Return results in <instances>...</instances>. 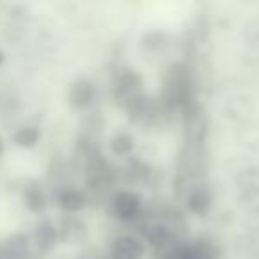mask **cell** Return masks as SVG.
I'll return each mask as SVG.
<instances>
[{"instance_id":"cell-1","label":"cell","mask_w":259,"mask_h":259,"mask_svg":"<svg viewBox=\"0 0 259 259\" xmlns=\"http://www.w3.org/2000/svg\"><path fill=\"white\" fill-rule=\"evenodd\" d=\"M110 208L115 219H119L121 222H132L141 215L142 208H144V201H142V195L139 192L122 188L112 195Z\"/></svg>"},{"instance_id":"cell-2","label":"cell","mask_w":259,"mask_h":259,"mask_svg":"<svg viewBox=\"0 0 259 259\" xmlns=\"http://www.w3.org/2000/svg\"><path fill=\"white\" fill-rule=\"evenodd\" d=\"M146 243L135 234H121L110 243L112 259H144Z\"/></svg>"},{"instance_id":"cell-3","label":"cell","mask_w":259,"mask_h":259,"mask_svg":"<svg viewBox=\"0 0 259 259\" xmlns=\"http://www.w3.org/2000/svg\"><path fill=\"white\" fill-rule=\"evenodd\" d=\"M32 240V245L36 247V250L39 254H50L59 243V229H57V224L54 222L52 219H43L36 224L34 227V233L30 236Z\"/></svg>"},{"instance_id":"cell-4","label":"cell","mask_w":259,"mask_h":259,"mask_svg":"<svg viewBox=\"0 0 259 259\" xmlns=\"http://www.w3.org/2000/svg\"><path fill=\"white\" fill-rule=\"evenodd\" d=\"M236 188L241 201L247 202L250 208L259 211V169L248 167L243 169L236 178Z\"/></svg>"},{"instance_id":"cell-5","label":"cell","mask_w":259,"mask_h":259,"mask_svg":"<svg viewBox=\"0 0 259 259\" xmlns=\"http://www.w3.org/2000/svg\"><path fill=\"white\" fill-rule=\"evenodd\" d=\"M94 98H96V85H94L93 80L85 78V76L76 78L75 82L69 85L68 100L73 108L85 110V108H89L91 105L94 103Z\"/></svg>"},{"instance_id":"cell-6","label":"cell","mask_w":259,"mask_h":259,"mask_svg":"<svg viewBox=\"0 0 259 259\" xmlns=\"http://www.w3.org/2000/svg\"><path fill=\"white\" fill-rule=\"evenodd\" d=\"M22 201L23 206L34 215H45L48 208V195L43 185L37 181H29L22 188Z\"/></svg>"},{"instance_id":"cell-7","label":"cell","mask_w":259,"mask_h":259,"mask_svg":"<svg viewBox=\"0 0 259 259\" xmlns=\"http://www.w3.org/2000/svg\"><path fill=\"white\" fill-rule=\"evenodd\" d=\"M87 204V195L76 187H66L59 192L57 195V206L66 215H76L80 213Z\"/></svg>"},{"instance_id":"cell-8","label":"cell","mask_w":259,"mask_h":259,"mask_svg":"<svg viewBox=\"0 0 259 259\" xmlns=\"http://www.w3.org/2000/svg\"><path fill=\"white\" fill-rule=\"evenodd\" d=\"M4 247L9 254V259H27L30 247H32V240L27 233L16 231V233H11L6 238Z\"/></svg>"},{"instance_id":"cell-9","label":"cell","mask_w":259,"mask_h":259,"mask_svg":"<svg viewBox=\"0 0 259 259\" xmlns=\"http://www.w3.org/2000/svg\"><path fill=\"white\" fill-rule=\"evenodd\" d=\"M41 134L39 126L36 124H22L13 132L11 135V141L16 148H22V149H32L36 148L37 144L41 142Z\"/></svg>"},{"instance_id":"cell-10","label":"cell","mask_w":259,"mask_h":259,"mask_svg":"<svg viewBox=\"0 0 259 259\" xmlns=\"http://www.w3.org/2000/svg\"><path fill=\"white\" fill-rule=\"evenodd\" d=\"M57 229H59V241L76 243L85 234V224L76 215H66L64 220H61V224H57Z\"/></svg>"},{"instance_id":"cell-11","label":"cell","mask_w":259,"mask_h":259,"mask_svg":"<svg viewBox=\"0 0 259 259\" xmlns=\"http://www.w3.org/2000/svg\"><path fill=\"white\" fill-rule=\"evenodd\" d=\"M211 194L206 187H194L187 195V208L194 215H206L211 208Z\"/></svg>"},{"instance_id":"cell-12","label":"cell","mask_w":259,"mask_h":259,"mask_svg":"<svg viewBox=\"0 0 259 259\" xmlns=\"http://www.w3.org/2000/svg\"><path fill=\"white\" fill-rule=\"evenodd\" d=\"M135 149V139L132 134L121 130L115 132L114 137L110 139V151L115 156H130Z\"/></svg>"},{"instance_id":"cell-13","label":"cell","mask_w":259,"mask_h":259,"mask_svg":"<svg viewBox=\"0 0 259 259\" xmlns=\"http://www.w3.org/2000/svg\"><path fill=\"white\" fill-rule=\"evenodd\" d=\"M0 259H9V254L4 247V241H0Z\"/></svg>"},{"instance_id":"cell-14","label":"cell","mask_w":259,"mask_h":259,"mask_svg":"<svg viewBox=\"0 0 259 259\" xmlns=\"http://www.w3.org/2000/svg\"><path fill=\"white\" fill-rule=\"evenodd\" d=\"M4 153H6V139L0 135V158L4 156Z\"/></svg>"},{"instance_id":"cell-15","label":"cell","mask_w":259,"mask_h":259,"mask_svg":"<svg viewBox=\"0 0 259 259\" xmlns=\"http://www.w3.org/2000/svg\"><path fill=\"white\" fill-rule=\"evenodd\" d=\"M4 62H6V52H4V50H0V68L4 66Z\"/></svg>"}]
</instances>
